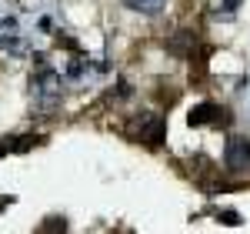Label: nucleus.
Wrapping results in <instances>:
<instances>
[{
  "label": "nucleus",
  "mask_w": 250,
  "mask_h": 234,
  "mask_svg": "<svg viewBox=\"0 0 250 234\" xmlns=\"http://www.w3.org/2000/svg\"><path fill=\"white\" fill-rule=\"evenodd\" d=\"M30 91H34V107L37 111H54L60 104V74L57 70H50V67H43L37 70L34 77H30Z\"/></svg>",
  "instance_id": "obj_1"
},
{
  "label": "nucleus",
  "mask_w": 250,
  "mask_h": 234,
  "mask_svg": "<svg viewBox=\"0 0 250 234\" xmlns=\"http://www.w3.org/2000/svg\"><path fill=\"white\" fill-rule=\"evenodd\" d=\"M190 47H193V34H190V30H180L177 37L167 40V50H170V54H177V57H187V54H193Z\"/></svg>",
  "instance_id": "obj_5"
},
{
  "label": "nucleus",
  "mask_w": 250,
  "mask_h": 234,
  "mask_svg": "<svg viewBox=\"0 0 250 234\" xmlns=\"http://www.w3.org/2000/svg\"><path fill=\"white\" fill-rule=\"evenodd\" d=\"M224 161H227L230 171H244L250 164L247 161V140H237V137H233L230 144H227V157H224Z\"/></svg>",
  "instance_id": "obj_4"
},
{
  "label": "nucleus",
  "mask_w": 250,
  "mask_h": 234,
  "mask_svg": "<svg viewBox=\"0 0 250 234\" xmlns=\"http://www.w3.org/2000/svg\"><path fill=\"white\" fill-rule=\"evenodd\" d=\"M247 161H250V140H247Z\"/></svg>",
  "instance_id": "obj_10"
},
{
  "label": "nucleus",
  "mask_w": 250,
  "mask_h": 234,
  "mask_svg": "<svg viewBox=\"0 0 250 234\" xmlns=\"http://www.w3.org/2000/svg\"><path fill=\"white\" fill-rule=\"evenodd\" d=\"M130 137L140 140V144L160 147L164 137H167V124H164V117H157V114H140L130 120Z\"/></svg>",
  "instance_id": "obj_2"
},
{
  "label": "nucleus",
  "mask_w": 250,
  "mask_h": 234,
  "mask_svg": "<svg viewBox=\"0 0 250 234\" xmlns=\"http://www.w3.org/2000/svg\"><path fill=\"white\" fill-rule=\"evenodd\" d=\"M124 3H127L130 10H137V14H150V17H154V14L164 10L167 0H124Z\"/></svg>",
  "instance_id": "obj_6"
},
{
  "label": "nucleus",
  "mask_w": 250,
  "mask_h": 234,
  "mask_svg": "<svg viewBox=\"0 0 250 234\" xmlns=\"http://www.w3.org/2000/svg\"><path fill=\"white\" fill-rule=\"evenodd\" d=\"M220 104H213V100H204V104H197L190 114H187V124L190 127H207V124H217L220 120Z\"/></svg>",
  "instance_id": "obj_3"
},
{
  "label": "nucleus",
  "mask_w": 250,
  "mask_h": 234,
  "mask_svg": "<svg viewBox=\"0 0 250 234\" xmlns=\"http://www.w3.org/2000/svg\"><path fill=\"white\" fill-rule=\"evenodd\" d=\"M90 70V64L87 60H70V67H67V77L70 80H83V74Z\"/></svg>",
  "instance_id": "obj_8"
},
{
  "label": "nucleus",
  "mask_w": 250,
  "mask_h": 234,
  "mask_svg": "<svg viewBox=\"0 0 250 234\" xmlns=\"http://www.w3.org/2000/svg\"><path fill=\"white\" fill-rule=\"evenodd\" d=\"M240 3H244V0H213V17L230 20L233 14L240 10Z\"/></svg>",
  "instance_id": "obj_7"
},
{
  "label": "nucleus",
  "mask_w": 250,
  "mask_h": 234,
  "mask_svg": "<svg viewBox=\"0 0 250 234\" xmlns=\"http://www.w3.org/2000/svg\"><path fill=\"white\" fill-rule=\"evenodd\" d=\"M217 221H224V224H240V214H237V211H217Z\"/></svg>",
  "instance_id": "obj_9"
}]
</instances>
